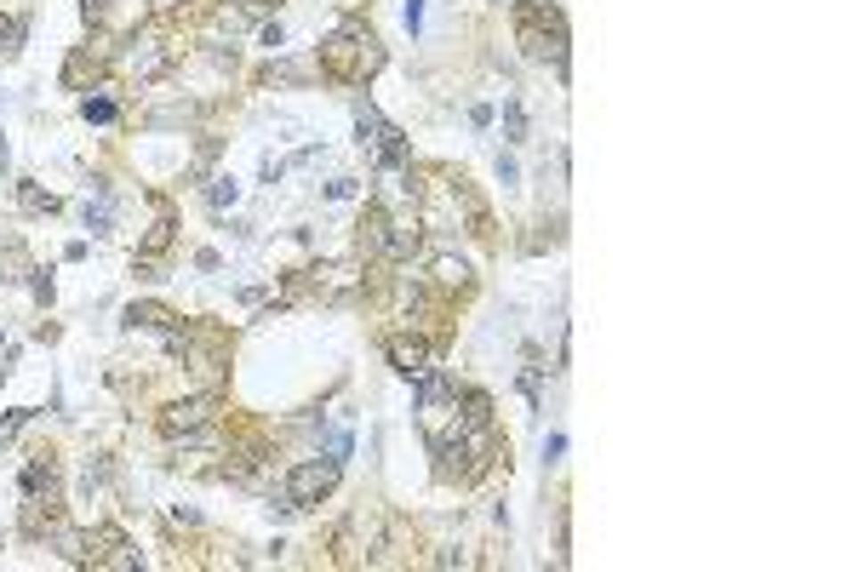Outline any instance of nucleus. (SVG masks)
<instances>
[{"label": "nucleus", "instance_id": "obj_8", "mask_svg": "<svg viewBox=\"0 0 858 572\" xmlns=\"http://www.w3.org/2000/svg\"><path fill=\"white\" fill-rule=\"evenodd\" d=\"M212 413H217V395H195V401H172L167 413H160V429L167 435H200L212 424Z\"/></svg>", "mask_w": 858, "mask_h": 572}, {"label": "nucleus", "instance_id": "obj_19", "mask_svg": "<svg viewBox=\"0 0 858 572\" xmlns=\"http://www.w3.org/2000/svg\"><path fill=\"white\" fill-rule=\"evenodd\" d=\"M235 195H241L235 178H212V184H207V200H212V207H235Z\"/></svg>", "mask_w": 858, "mask_h": 572}, {"label": "nucleus", "instance_id": "obj_7", "mask_svg": "<svg viewBox=\"0 0 858 572\" xmlns=\"http://www.w3.org/2000/svg\"><path fill=\"white\" fill-rule=\"evenodd\" d=\"M395 229H401V224H395V217L372 200V207L361 212V224H355L361 252H366V257H389V264H395Z\"/></svg>", "mask_w": 858, "mask_h": 572}, {"label": "nucleus", "instance_id": "obj_23", "mask_svg": "<svg viewBox=\"0 0 858 572\" xmlns=\"http://www.w3.org/2000/svg\"><path fill=\"white\" fill-rule=\"evenodd\" d=\"M326 200H355V178H332L326 184Z\"/></svg>", "mask_w": 858, "mask_h": 572}, {"label": "nucleus", "instance_id": "obj_24", "mask_svg": "<svg viewBox=\"0 0 858 572\" xmlns=\"http://www.w3.org/2000/svg\"><path fill=\"white\" fill-rule=\"evenodd\" d=\"M498 178H503V189H515V184H521V167H515L510 155H498Z\"/></svg>", "mask_w": 858, "mask_h": 572}, {"label": "nucleus", "instance_id": "obj_25", "mask_svg": "<svg viewBox=\"0 0 858 572\" xmlns=\"http://www.w3.org/2000/svg\"><path fill=\"white\" fill-rule=\"evenodd\" d=\"M103 12H109V0H80V18L86 23H103Z\"/></svg>", "mask_w": 858, "mask_h": 572}, {"label": "nucleus", "instance_id": "obj_3", "mask_svg": "<svg viewBox=\"0 0 858 572\" xmlns=\"http://www.w3.org/2000/svg\"><path fill=\"white\" fill-rule=\"evenodd\" d=\"M355 132H361V149L372 155V167L384 172H401L406 160H413V143H406L401 127H389L384 115H378L372 98H355Z\"/></svg>", "mask_w": 858, "mask_h": 572}, {"label": "nucleus", "instance_id": "obj_15", "mask_svg": "<svg viewBox=\"0 0 858 572\" xmlns=\"http://www.w3.org/2000/svg\"><path fill=\"white\" fill-rule=\"evenodd\" d=\"M18 207L29 212V217H40V212H58V195H52V189H40L35 178H23V184H18Z\"/></svg>", "mask_w": 858, "mask_h": 572}, {"label": "nucleus", "instance_id": "obj_18", "mask_svg": "<svg viewBox=\"0 0 858 572\" xmlns=\"http://www.w3.org/2000/svg\"><path fill=\"white\" fill-rule=\"evenodd\" d=\"M80 120H92V127H109V120H115V98H80Z\"/></svg>", "mask_w": 858, "mask_h": 572}, {"label": "nucleus", "instance_id": "obj_26", "mask_svg": "<svg viewBox=\"0 0 858 572\" xmlns=\"http://www.w3.org/2000/svg\"><path fill=\"white\" fill-rule=\"evenodd\" d=\"M406 29H413V35L424 29V0H406Z\"/></svg>", "mask_w": 858, "mask_h": 572}, {"label": "nucleus", "instance_id": "obj_10", "mask_svg": "<svg viewBox=\"0 0 858 572\" xmlns=\"http://www.w3.org/2000/svg\"><path fill=\"white\" fill-rule=\"evenodd\" d=\"M389 361L401 378H424L429 372V344L424 338H389Z\"/></svg>", "mask_w": 858, "mask_h": 572}, {"label": "nucleus", "instance_id": "obj_31", "mask_svg": "<svg viewBox=\"0 0 858 572\" xmlns=\"http://www.w3.org/2000/svg\"><path fill=\"white\" fill-rule=\"evenodd\" d=\"M6 160H12V149H6V138H0V172H6Z\"/></svg>", "mask_w": 858, "mask_h": 572}, {"label": "nucleus", "instance_id": "obj_12", "mask_svg": "<svg viewBox=\"0 0 858 572\" xmlns=\"http://www.w3.org/2000/svg\"><path fill=\"white\" fill-rule=\"evenodd\" d=\"M172 229H178V217H172V207H167V200H155V229H149V241H143V257L167 252V247H172Z\"/></svg>", "mask_w": 858, "mask_h": 572}, {"label": "nucleus", "instance_id": "obj_20", "mask_svg": "<svg viewBox=\"0 0 858 572\" xmlns=\"http://www.w3.org/2000/svg\"><path fill=\"white\" fill-rule=\"evenodd\" d=\"M18 40H23V23L18 18H0V58H18Z\"/></svg>", "mask_w": 858, "mask_h": 572}, {"label": "nucleus", "instance_id": "obj_11", "mask_svg": "<svg viewBox=\"0 0 858 572\" xmlns=\"http://www.w3.org/2000/svg\"><path fill=\"white\" fill-rule=\"evenodd\" d=\"M92 184H98V200H86L80 224H86L92 235H109V229H115V195H109V184H103V178H92Z\"/></svg>", "mask_w": 858, "mask_h": 572}, {"label": "nucleus", "instance_id": "obj_17", "mask_svg": "<svg viewBox=\"0 0 858 572\" xmlns=\"http://www.w3.org/2000/svg\"><path fill=\"white\" fill-rule=\"evenodd\" d=\"M503 138H510V143L527 138V109H521V98H503Z\"/></svg>", "mask_w": 858, "mask_h": 572}, {"label": "nucleus", "instance_id": "obj_5", "mask_svg": "<svg viewBox=\"0 0 858 572\" xmlns=\"http://www.w3.org/2000/svg\"><path fill=\"white\" fill-rule=\"evenodd\" d=\"M453 418H458V384L429 366V372L418 378V424H424V435H441Z\"/></svg>", "mask_w": 858, "mask_h": 572}, {"label": "nucleus", "instance_id": "obj_4", "mask_svg": "<svg viewBox=\"0 0 858 572\" xmlns=\"http://www.w3.org/2000/svg\"><path fill=\"white\" fill-rule=\"evenodd\" d=\"M332 486H338V458H304V464L286 470L275 510H309V503H321Z\"/></svg>", "mask_w": 858, "mask_h": 572}, {"label": "nucleus", "instance_id": "obj_30", "mask_svg": "<svg viewBox=\"0 0 858 572\" xmlns=\"http://www.w3.org/2000/svg\"><path fill=\"white\" fill-rule=\"evenodd\" d=\"M184 0H149V12H155V18H167V12H178Z\"/></svg>", "mask_w": 858, "mask_h": 572}, {"label": "nucleus", "instance_id": "obj_2", "mask_svg": "<svg viewBox=\"0 0 858 572\" xmlns=\"http://www.w3.org/2000/svg\"><path fill=\"white\" fill-rule=\"evenodd\" d=\"M515 40H521L527 58L538 63H555V69L567 75V23L555 6H543V0H521L515 6Z\"/></svg>", "mask_w": 858, "mask_h": 572}, {"label": "nucleus", "instance_id": "obj_9", "mask_svg": "<svg viewBox=\"0 0 858 572\" xmlns=\"http://www.w3.org/2000/svg\"><path fill=\"white\" fill-rule=\"evenodd\" d=\"M23 498H52L58 503V458L52 453L29 458V470H23Z\"/></svg>", "mask_w": 858, "mask_h": 572}, {"label": "nucleus", "instance_id": "obj_14", "mask_svg": "<svg viewBox=\"0 0 858 572\" xmlns=\"http://www.w3.org/2000/svg\"><path fill=\"white\" fill-rule=\"evenodd\" d=\"M29 275V257H23L18 241H0V286H18Z\"/></svg>", "mask_w": 858, "mask_h": 572}, {"label": "nucleus", "instance_id": "obj_29", "mask_svg": "<svg viewBox=\"0 0 858 572\" xmlns=\"http://www.w3.org/2000/svg\"><path fill=\"white\" fill-rule=\"evenodd\" d=\"M23 424H29V406H18V413H12V418H6V424H0V435H18Z\"/></svg>", "mask_w": 858, "mask_h": 572}, {"label": "nucleus", "instance_id": "obj_6", "mask_svg": "<svg viewBox=\"0 0 858 572\" xmlns=\"http://www.w3.org/2000/svg\"><path fill=\"white\" fill-rule=\"evenodd\" d=\"M172 63H178V52H172V40L160 35V29H138V35L127 40V69L138 75V80H160Z\"/></svg>", "mask_w": 858, "mask_h": 572}, {"label": "nucleus", "instance_id": "obj_1", "mask_svg": "<svg viewBox=\"0 0 858 572\" xmlns=\"http://www.w3.org/2000/svg\"><path fill=\"white\" fill-rule=\"evenodd\" d=\"M315 63H321V69L338 80V86H366V80H372L378 69H384V46H378V35L366 29V23L344 18L332 35L321 40Z\"/></svg>", "mask_w": 858, "mask_h": 572}, {"label": "nucleus", "instance_id": "obj_13", "mask_svg": "<svg viewBox=\"0 0 858 572\" xmlns=\"http://www.w3.org/2000/svg\"><path fill=\"white\" fill-rule=\"evenodd\" d=\"M127 326H149V332H172V326H178V315H172V309H160V304H132V309H127Z\"/></svg>", "mask_w": 858, "mask_h": 572}, {"label": "nucleus", "instance_id": "obj_16", "mask_svg": "<svg viewBox=\"0 0 858 572\" xmlns=\"http://www.w3.org/2000/svg\"><path fill=\"white\" fill-rule=\"evenodd\" d=\"M435 286H446V292H453V286H470V264L464 257H435Z\"/></svg>", "mask_w": 858, "mask_h": 572}, {"label": "nucleus", "instance_id": "obj_21", "mask_svg": "<svg viewBox=\"0 0 858 572\" xmlns=\"http://www.w3.org/2000/svg\"><path fill=\"white\" fill-rule=\"evenodd\" d=\"M321 63H269V80H309Z\"/></svg>", "mask_w": 858, "mask_h": 572}, {"label": "nucleus", "instance_id": "obj_28", "mask_svg": "<svg viewBox=\"0 0 858 572\" xmlns=\"http://www.w3.org/2000/svg\"><path fill=\"white\" fill-rule=\"evenodd\" d=\"M561 453H567V435H550V441H543V464H555Z\"/></svg>", "mask_w": 858, "mask_h": 572}, {"label": "nucleus", "instance_id": "obj_27", "mask_svg": "<svg viewBox=\"0 0 858 572\" xmlns=\"http://www.w3.org/2000/svg\"><path fill=\"white\" fill-rule=\"evenodd\" d=\"M286 178V160H275V155H264V184H281Z\"/></svg>", "mask_w": 858, "mask_h": 572}, {"label": "nucleus", "instance_id": "obj_22", "mask_svg": "<svg viewBox=\"0 0 858 572\" xmlns=\"http://www.w3.org/2000/svg\"><path fill=\"white\" fill-rule=\"evenodd\" d=\"M29 286H35L40 304H52V269H29Z\"/></svg>", "mask_w": 858, "mask_h": 572}]
</instances>
